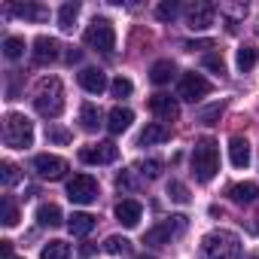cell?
Returning a JSON list of instances; mask_svg holds the SVG:
<instances>
[{
	"label": "cell",
	"instance_id": "1",
	"mask_svg": "<svg viewBox=\"0 0 259 259\" xmlns=\"http://www.w3.org/2000/svg\"><path fill=\"white\" fill-rule=\"evenodd\" d=\"M34 107L43 119H58L61 110H64V85L58 76H46L37 82V92H34Z\"/></svg>",
	"mask_w": 259,
	"mask_h": 259
},
{
	"label": "cell",
	"instance_id": "2",
	"mask_svg": "<svg viewBox=\"0 0 259 259\" xmlns=\"http://www.w3.org/2000/svg\"><path fill=\"white\" fill-rule=\"evenodd\" d=\"M220 171V147L213 138H201L192 147V174L198 183H210Z\"/></svg>",
	"mask_w": 259,
	"mask_h": 259
},
{
	"label": "cell",
	"instance_id": "3",
	"mask_svg": "<svg viewBox=\"0 0 259 259\" xmlns=\"http://www.w3.org/2000/svg\"><path fill=\"white\" fill-rule=\"evenodd\" d=\"M204 259H241V238L229 229H213L201 238Z\"/></svg>",
	"mask_w": 259,
	"mask_h": 259
},
{
	"label": "cell",
	"instance_id": "4",
	"mask_svg": "<svg viewBox=\"0 0 259 259\" xmlns=\"http://www.w3.org/2000/svg\"><path fill=\"white\" fill-rule=\"evenodd\" d=\"M4 144L10 150H28L34 144V122L22 113H7L4 119Z\"/></svg>",
	"mask_w": 259,
	"mask_h": 259
},
{
	"label": "cell",
	"instance_id": "5",
	"mask_svg": "<svg viewBox=\"0 0 259 259\" xmlns=\"http://www.w3.org/2000/svg\"><path fill=\"white\" fill-rule=\"evenodd\" d=\"M85 43H89L95 52L110 55V52L116 49V31H113V25H110L107 19H95V22L85 28Z\"/></svg>",
	"mask_w": 259,
	"mask_h": 259
},
{
	"label": "cell",
	"instance_id": "6",
	"mask_svg": "<svg viewBox=\"0 0 259 259\" xmlns=\"http://www.w3.org/2000/svg\"><path fill=\"white\" fill-rule=\"evenodd\" d=\"M67 198L73 204H92V201H98V180L92 174H76L73 180H67Z\"/></svg>",
	"mask_w": 259,
	"mask_h": 259
},
{
	"label": "cell",
	"instance_id": "7",
	"mask_svg": "<svg viewBox=\"0 0 259 259\" xmlns=\"http://www.w3.org/2000/svg\"><path fill=\"white\" fill-rule=\"evenodd\" d=\"M183 229H186V217H171V220L159 223L156 229H150V232L144 235V244H153V247H165V244H171V238H177Z\"/></svg>",
	"mask_w": 259,
	"mask_h": 259
},
{
	"label": "cell",
	"instance_id": "8",
	"mask_svg": "<svg viewBox=\"0 0 259 259\" xmlns=\"http://www.w3.org/2000/svg\"><path fill=\"white\" fill-rule=\"evenodd\" d=\"M210 89H213V85H210L201 73H183V79H180V85H177V98H180V101L195 104V101L207 98V95H210Z\"/></svg>",
	"mask_w": 259,
	"mask_h": 259
},
{
	"label": "cell",
	"instance_id": "9",
	"mask_svg": "<svg viewBox=\"0 0 259 259\" xmlns=\"http://www.w3.org/2000/svg\"><path fill=\"white\" fill-rule=\"evenodd\" d=\"M213 16H217L213 4H207V0H195V4L186 7V28L189 31H207L213 25Z\"/></svg>",
	"mask_w": 259,
	"mask_h": 259
},
{
	"label": "cell",
	"instance_id": "10",
	"mask_svg": "<svg viewBox=\"0 0 259 259\" xmlns=\"http://www.w3.org/2000/svg\"><path fill=\"white\" fill-rule=\"evenodd\" d=\"M116 159H119V147L113 141L92 144V147H82L79 150V162H85V165H110Z\"/></svg>",
	"mask_w": 259,
	"mask_h": 259
},
{
	"label": "cell",
	"instance_id": "11",
	"mask_svg": "<svg viewBox=\"0 0 259 259\" xmlns=\"http://www.w3.org/2000/svg\"><path fill=\"white\" fill-rule=\"evenodd\" d=\"M34 171H37V177H43V180H61V177L67 174V162L58 159V156L43 153V156L34 159Z\"/></svg>",
	"mask_w": 259,
	"mask_h": 259
},
{
	"label": "cell",
	"instance_id": "12",
	"mask_svg": "<svg viewBox=\"0 0 259 259\" xmlns=\"http://www.w3.org/2000/svg\"><path fill=\"white\" fill-rule=\"evenodd\" d=\"M141 217H144V207H141V201H135V198H122V201L116 204V220H119L125 229H135V226L141 223Z\"/></svg>",
	"mask_w": 259,
	"mask_h": 259
},
{
	"label": "cell",
	"instance_id": "13",
	"mask_svg": "<svg viewBox=\"0 0 259 259\" xmlns=\"http://www.w3.org/2000/svg\"><path fill=\"white\" fill-rule=\"evenodd\" d=\"M150 110L162 119V122H174L180 116V104L171 98V95H153L150 98Z\"/></svg>",
	"mask_w": 259,
	"mask_h": 259
},
{
	"label": "cell",
	"instance_id": "14",
	"mask_svg": "<svg viewBox=\"0 0 259 259\" xmlns=\"http://www.w3.org/2000/svg\"><path fill=\"white\" fill-rule=\"evenodd\" d=\"M58 40H52V37H37L34 40V52H31V58H34V64H49V61H55L58 58Z\"/></svg>",
	"mask_w": 259,
	"mask_h": 259
},
{
	"label": "cell",
	"instance_id": "15",
	"mask_svg": "<svg viewBox=\"0 0 259 259\" xmlns=\"http://www.w3.org/2000/svg\"><path fill=\"white\" fill-rule=\"evenodd\" d=\"M171 138V128L165 122H150L144 132L138 135V147H153V144H165Z\"/></svg>",
	"mask_w": 259,
	"mask_h": 259
},
{
	"label": "cell",
	"instance_id": "16",
	"mask_svg": "<svg viewBox=\"0 0 259 259\" xmlns=\"http://www.w3.org/2000/svg\"><path fill=\"white\" fill-rule=\"evenodd\" d=\"M79 85L89 95H101L107 89V73L101 67H85V70H79Z\"/></svg>",
	"mask_w": 259,
	"mask_h": 259
},
{
	"label": "cell",
	"instance_id": "17",
	"mask_svg": "<svg viewBox=\"0 0 259 259\" xmlns=\"http://www.w3.org/2000/svg\"><path fill=\"white\" fill-rule=\"evenodd\" d=\"M135 122V113L128 110V107H113L110 110V116H107V132L110 135H122V132H128V125Z\"/></svg>",
	"mask_w": 259,
	"mask_h": 259
},
{
	"label": "cell",
	"instance_id": "18",
	"mask_svg": "<svg viewBox=\"0 0 259 259\" xmlns=\"http://www.w3.org/2000/svg\"><path fill=\"white\" fill-rule=\"evenodd\" d=\"M229 159H232L235 168H247V165H250V144H247V138L235 135V138L229 141Z\"/></svg>",
	"mask_w": 259,
	"mask_h": 259
},
{
	"label": "cell",
	"instance_id": "19",
	"mask_svg": "<svg viewBox=\"0 0 259 259\" xmlns=\"http://www.w3.org/2000/svg\"><path fill=\"white\" fill-rule=\"evenodd\" d=\"M95 217L92 213H85V210H76L70 220H67V229H70V235H76V238H85L92 229H95Z\"/></svg>",
	"mask_w": 259,
	"mask_h": 259
},
{
	"label": "cell",
	"instance_id": "20",
	"mask_svg": "<svg viewBox=\"0 0 259 259\" xmlns=\"http://www.w3.org/2000/svg\"><path fill=\"white\" fill-rule=\"evenodd\" d=\"M10 13L19 16V19H31V22H43V19H49V10L40 7V4H13Z\"/></svg>",
	"mask_w": 259,
	"mask_h": 259
},
{
	"label": "cell",
	"instance_id": "21",
	"mask_svg": "<svg viewBox=\"0 0 259 259\" xmlns=\"http://www.w3.org/2000/svg\"><path fill=\"white\" fill-rule=\"evenodd\" d=\"M229 198H232L235 204H253V201L259 198V186H256V183H235V186L229 189Z\"/></svg>",
	"mask_w": 259,
	"mask_h": 259
},
{
	"label": "cell",
	"instance_id": "22",
	"mask_svg": "<svg viewBox=\"0 0 259 259\" xmlns=\"http://www.w3.org/2000/svg\"><path fill=\"white\" fill-rule=\"evenodd\" d=\"M37 223H40V226H49V229L61 226V223H64V217H61V207H58V204H52V201L40 204V207H37Z\"/></svg>",
	"mask_w": 259,
	"mask_h": 259
},
{
	"label": "cell",
	"instance_id": "23",
	"mask_svg": "<svg viewBox=\"0 0 259 259\" xmlns=\"http://www.w3.org/2000/svg\"><path fill=\"white\" fill-rule=\"evenodd\" d=\"M79 122H82L85 132H98V128L104 125V116H101V110L95 104H82L79 107Z\"/></svg>",
	"mask_w": 259,
	"mask_h": 259
},
{
	"label": "cell",
	"instance_id": "24",
	"mask_svg": "<svg viewBox=\"0 0 259 259\" xmlns=\"http://www.w3.org/2000/svg\"><path fill=\"white\" fill-rule=\"evenodd\" d=\"M174 73H177V67H174V61H156L153 64V70H150V79L156 82V85H165V82H171L174 79Z\"/></svg>",
	"mask_w": 259,
	"mask_h": 259
},
{
	"label": "cell",
	"instance_id": "25",
	"mask_svg": "<svg viewBox=\"0 0 259 259\" xmlns=\"http://www.w3.org/2000/svg\"><path fill=\"white\" fill-rule=\"evenodd\" d=\"M76 16H79V4H64V7L58 10V28H61L64 34H70L73 25H76Z\"/></svg>",
	"mask_w": 259,
	"mask_h": 259
},
{
	"label": "cell",
	"instance_id": "26",
	"mask_svg": "<svg viewBox=\"0 0 259 259\" xmlns=\"http://www.w3.org/2000/svg\"><path fill=\"white\" fill-rule=\"evenodd\" d=\"M40 259H70V244H64V241H49V244L40 250Z\"/></svg>",
	"mask_w": 259,
	"mask_h": 259
},
{
	"label": "cell",
	"instance_id": "27",
	"mask_svg": "<svg viewBox=\"0 0 259 259\" xmlns=\"http://www.w3.org/2000/svg\"><path fill=\"white\" fill-rule=\"evenodd\" d=\"M128 250H132V241L122 238V235H110L104 241V253H110V256H125Z\"/></svg>",
	"mask_w": 259,
	"mask_h": 259
},
{
	"label": "cell",
	"instance_id": "28",
	"mask_svg": "<svg viewBox=\"0 0 259 259\" xmlns=\"http://www.w3.org/2000/svg\"><path fill=\"white\" fill-rule=\"evenodd\" d=\"M0 223H4L7 229H13V226L19 223V207H16V201H13L10 195L0 201Z\"/></svg>",
	"mask_w": 259,
	"mask_h": 259
},
{
	"label": "cell",
	"instance_id": "29",
	"mask_svg": "<svg viewBox=\"0 0 259 259\" xmlns=\"http://www.w3.org/2000/svg\"><path fill=\"white\" fill-rule=\"evenodd\" d=\"M256 58H259L256 46H241V49H238V70H241V73L253 70V67H256Z\"/></svg>",
	"mask_w": 259,
	"mask_h": 259
},
{
	"label": "cell",
	"instance_id": "30",
	"mask_svg": "<svg viewBox=\"0 0 259 259\" xmlns=\"http://www.w3.org/2000/svg\"><path fill=\"white\" fill-rule=\"evenodd\" d=\"M4 55H7L10 61L22 58V55H25V40H22V37H7V40H4Z\"/></svg>",
	"mask_w": 259,
	"mask_h": 259
},
{
	"label": "cell",
	"instance_id": "31",
	"mask_svg": "<svg viewBox=\"0 0 259 259\" xmlns=\"http://www.w3.org/2000/svg\"><path fill=\"white\" fill-rule=\"evenodd\" d=\"M177 16H180V4H174V0H165V4L156 7V19L162 22H174Z\"/></svg>",
	"mask_w": 259,
	"mask_h": 259
},
{
	"label": "cell",
	"instance_id": "32",
	"mask_svg": "<svg viewBox=\"0 0 259 259\" xmlns=\"http://www.w3.org/2000/svg\"><path fill=\"white\" fill-rule=\"evenodd\" d=\"M110 92H113V98H128V95L135 92V85H132V79H128V76H116L110 82Z\"/></svg>",
	"mask_w": 259,
	"mask_h": 259
},
{
	"label": "cell",
	"instance_id": "33",
	"mask_svg": "<svg viewBox=\"0 0 259 259\" xmlns=\"http://www.w3.org/2000/svg\"><path fill=\"white\" fill-rule=\"evenodd\" d=\"M168 195H171V201H177V204H189V189H186L180 180H171V183H168Z\"/></svg>",
	"mask_w": 259,
	"mask_h": 259
},
{
	"label": "cell",
	"instance_id": "34",
	"mask_svg": "<svg viewBox=\"0 0 259 259\" xmlns=\"http://www.w3.org/2000/svg\"><path fill=\"white\" fill-rule=\"evenodd\" d=\"M0 180H4V186H16L22 180V174H19V168L13 162H4L0 165Z\"/></svg>",
	"mask_w": 259,
	"mask_h": 259
},
{
	"label": "cell",
	"instance_id": "35",
	"mask_svg": "<svg viewBox=\"0 0 259 259\" xmlns=\"http://www.w3.org/2000/svg\"><path fill=\"white\" fill-rule=\"evenodd\" d=\"M220 116H223V104L217 101V104H210V107H204V110L198 113V122H204V125H217Z\"/></svg>",
	"mask_w": 259,
	"mask_h": 259
},
{
	"label": "cell",
	"instance_id": "36",
	"mask_svg": "<svg viewBox=\"0 0 259 259\" xmlns=\"http://www.w3.org/2000/svg\"><path fill=\"white\" fill-rule=\"evenodd\" d=\"M207 70H213L217 76H223L226 73V61H223V55H217V52H210V55H204V61H201Z\"/></svg>",
	"mask_w": 259,
	"mask_h": 259
},
{
	"label": "cell",
	"instance_id": "37",
	"mask_svg": "<svg viewBox=\"0 0 259 259\" xmlns=\"http://www.w3.org/2000/svg\"><path fill=\"white\" fill-rule=\"evenodd\" d=\"M141 174H144L147 180H156V177L162 174V162H159V159H150V162H141Z\"/></svg>",
	"mask_w": 259,
	"mask_h": 259
},
{
	"label": "cell",
	"instance_id": "38",
	"mask_svg": "<svg viewBox=\"0 0 259 259\" xmlns=\"http://www.w3.org/2000/svg\"><path fill=\"white\" fill-rule=\"evenodd\" d=\"M116 186H119V189H128V192H135V189H138V180H135L132 171H122V174L116 177Z\"/></svg>",
	"mask_w": 259,
	"mask_h": 259
},
{
	"label": "cell",
	"instance_id": "39",
	"mask_svg": "<svg viewBox=\"0 0 259 259\" xmlns=\"http://www.w3.org/2000/svg\"><path fill=\"white\" fill-rule=\"evenodd\" d=\"M46 138H49L52 144H67V141H70V135L64 132V128H49V132H46Z\"/></svg>",
	"mask_w": 259,
	"mask_h": 259
},
{
	"label": "cell",
	"instance_id": "40",
	"mask_svg": "<svg viewBox=\"0 0 259 259\" xmlns=\"http://www.w3.org/2000/svg\"><path fill=\"white\" fill-rule=\"evenodd\" d=\"M183 49H189V52H195V49H213V43L210 40H189V43H183Z\"/></svg>",
	"mask_w": 259,
	"mask_h": 259
},
{
	"label": "cell",
	"instance_id": "41",
	"mask_svg": "<svg viewBox=\"0 0 259 259\" xmlns=\"http://www.w3.org/2000/svg\"><path fill=\"white\" fill-rule=\"evenodd\" d=\"M0 253H4V259L13 256V241H0Z\"/></svg>",
	"mask_w": 259,
	"mask_h": 259
},
{
	"label": "cell",
	"instance_id": "42",
	"mask_svg": "<svg viewBox=\"0 0 259 259\" xmlns=\"http://www.w3.org/2000/svg\"><path fill=\"white\" fill-rule=\"evenodd\" d=\"M79 58H82V52H79V49H70V52H67V61H70V64H76Z\"/></svg>",
	"mask_w": 259,
	"mask_h": 259
},
{
	"label": "cell",
	"instance_id": "43",
	"mask_svg": "<svg viewBox=\"0 0 259 259\" xmlns=\"http://www.w3.org/2000/svg\"><path fill=\"white\" fill-rule=\"evenodd\" d=\"M79 256H82V259H89V256H92V247H89V244H82V247H79Z\"/></svg>",
	"mask_w": 259,
	"mask_h": 259
},
{
	"label": "cell",
	"instance_id": "44",
	"mask_svg": "<svg viewBox=\"0 0 259 259\" xmlns=\"http://www.w3.org/2000/svg\"><path fill=\"white\" fill-rule=\"evenodd\" d=\"M7 259H22V256H7Z\"/></svg>",
	"mask_w": 259,
	"mask_h": 259
},
{
	"label": "cell",
	"instance_id": "45",
	"mask_svg": "<svg viewBox=\"0 0 259 259\" xmlns=\"http://www.w3.org/2000/svg\"><path fill=\"white\" fill-rule=\"evenodd\" d=\"M138 259H153V256H138Z\"/></svg>",
	"mask_w": 259,
	"mask_h": 259
}]
</instances>
